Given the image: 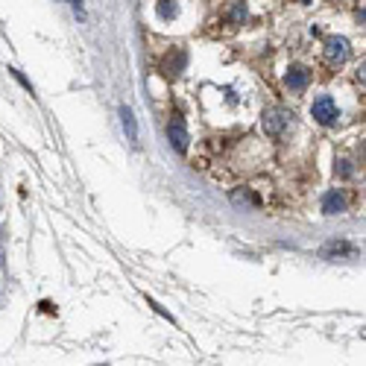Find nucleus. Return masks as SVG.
Instances as JSON below:
<instances>
[{
  "instance_id": "nucleus-5",
  "label": "nucleus",
  "mask_w": 366,
  "mask_h": 366,
  "mask_svg": "<svg viewBox=\"0 0 366 366\" xmlns=\"http://www.w3.org/2000/svg\"><path fill=\"white\" fill-rule=\"evenodd\" d=\"M185 65H188V53L176 47L173 53H167V59L161 62V71H164V76H179Z\"/></svg>"
},
{
  "instance_id": "nucleus-11",
  "label": "nucleus",
  "mask_w": 366,
  "mask_h": 366,
  "mask_svg": "<svg viewBox=\"0 0 366 366\" xmlns=\"http://www.w3.org/2000/svg\"><path fill=\"white\" fill-rule=\"evenodd\" d=\"M340 176H352V167H349V161H340Z\"/></svg>"
},
{
  "instance_id": "nucleus-9",
  "label": "nucleus",
  "mask_w": 366,
  "mask_h": 366,
  "mask_svg": "<svg viewBox=\"0 0 366 366\" xmlns=\"http://www.w3.org/2000/svg\"><path fill=\"white\" fill-rule=\"evenodd\" d=\"M331 252H355V249L349 243H329L322 249V255H331Z\"/></svg>"
},
{
  "instance_id": "nucleus-2",
  "label": "nucleus",
  "mask_w": 366,
  "mask_h": 366,
  "mask_svg": "<svg viewBox=\"0 0 366 366\" xmlns=\"http://www.w3.org/2000/svg\"><path fill=\"white\" fill-rule=\"evenodd\" d=\"M287 123H291V114H287L284 109H269L264 111V132L269 135V138H281Z\"/></svg>"
},
{
  "instance_id": "nucleus-4",
  "label": "nucleus",
  "mask_w": 366,
  "mask_h": 366,
  "mask_svg": "<svg viewBox=\"0 0 366 366\" xmlns=\"http://www.w3.org/2000/svg\"><path fill=\"white\" fill-rule=\"evenodd\" d=\"M325 56H329L331 65H343L349 59V44H346V38H329V42H325Z\"/></svg>"
},
{
  "instance_id": "nucleus-1",
  "label": "nucleus",
  "mask_w": 366,
  "mask_h": 366,
  "mask_svg": "<svg viewBox=\"0 0 366 366\" xmlns=\"http://www.w3.org/2000/svg\"><path fill=\"white\" fill-rule=\"evenodd\" d=\"M167 138H170L173 150L185 156L188 144H190V135H188V126H185V121L179 118V114H173V118H170V123H167Z\"/></svg>"
},
{
  "instance_id": "nucleus-3",
  "label": "nucleus",
  "mask_w": 366,
  "mask_h": 366,
  "mask_svg": "<svg viewBox=\"0 0 366 366\" xmlns=\"http://www.w3.org/2000/svg\"><path fill=\"white\" fill-rule=\"evenodd\" d=\"M311 114L317 118V123H322V126H331V123L337 121V106H334V100L329 97V94H322V97H317V100H314Z\"/></svg>"
},
{
  "instance_id": "nucleus-6",
  "label": "nucleus",
  "mask_w": 366,
  "mask_h": 366,
  "mask_svg": "<svg viewBox=\"0 0 366 366\" xmlns=\"http://www.w3.org/2000/svg\"><path fill=\"white\" fill-rule=\"evenodd\" d=\"M284 83H287V88H291V91L302 94L307 85H311V73H307L305 68H291V71H287V76H284Z\"/></svg>"
},
{
  "instance_id": "nucleus-10",
  "label": "nucleus",
  "mask_w": 366,
  "mask_h": 366,
  "mask_svg": "<svg viewBox=\"0 0 366 366\" xmlns=\"http://www.w3.org/2000/svg\"><path fill=\"white\" fill-rule=\"evenodd\" d=\"M159 12H161L164 18H170V15H173V12H176V9H173V6L167 4V0H161V4H159Z\"/></svg>"
},
{
  "instance_id": "nucleus-12",
  "label": "nucleus",
  "mask_w": 366,
  "mask_h": 366,
  "mask_svg": "<svg viewBox=\"0 0 366 366\" xmlns=\"http://www.w3.org/2000/svg\"><path fill=\"white\" fill-rule=\"evenodd\" d=\"M68 4L73 6V12H76V15H83V0H68Z\"/></svg>"
},
{
  "instance_id": "nucleus-7",
  "label": "nucleus",
  "mask_w": 366,
  "mask_h": 366,
  "mask_svg": "<svg viewBox=\"0 0 366 366\" xmlns=\"http://www.w3.org/2000/svg\"><path fill=\"white\" fill-rule=\"evenodd\" d=\"M322 211H325V214H343V211H346V202H343V197L337 194V190H329V194H325Z\"/></svg>"
},
{
  "instance_id": "nucleus-8",
  "label": "nucleus",
  "mask_w": 366,
  "mask_h": 366,
  "mask_svg": "<svg viewBox=\"0 0 366 366\" xmlns=\"http://www.w3.org/2000/svg\"><path fill=\"white\" fill-rule=\"evenodd\" d=\"M121 118H123V129H126V138L132 141V144H138V123H135V114H132V109H121Z\"/></svg>"
}]
</instances>
